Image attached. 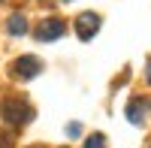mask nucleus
Wrapping results in <instances>:
<instances>
[{"instance_id": "7ed1b4c3", "label": "nucleus", "mask_w": 151, "mask_h": 148, "mask_svg": "<svg viewBox=\"0 0 151 148\" xmlns=\"http://www.w3.org/2000/svg\"><path fill=\"white\" fill-rule=\"evenodd\" d=\"M12 70H15L18 79H33L36 73H42V60L33 57V55H24V57H18L15 64H12Z\"/></svg>"}, {"instance_id": "39448f33", "label": "nucleus", "mask_w": 151, "mask_h": 148, "mask_svg": "<svg viewBox=\"0 0 151 148\" xmlns=\"http://www.w3.org/2000/svg\"><path fill=\"white\" fill-rule=\"evenodd\" d=\"M145 112H148V100H133V103L127 106V121L142 124V121H145Z\"/></svg>"}, {"instance_id": "20e7f679", "label": "nucleus", "mask_w": 151, "mask_h": 148, "mask_svg": "<svg viewBox=\"0 0 151 148\" xmlns=\"http://www.w3.org/2000/svg\"><path fill=\"white\" fill-rule=\"evenodd\" d=\"M64 30H67V24L60 18H48V21H42L40 27H36V40L40 42H52L58 36H64Z\"/></svg>"}, {"instance_id": "423d86ee", "label": "nucleus", "mask_w": 151, "mask_h": 148, "mask_svg": "<svg viewBox=\"0 0 151 148\" xmlns=\"http://www.w3.org/2000/svg\"><path fill=\"white\" fill-rule=\"evenodd\" d=\"M6 30H9L12 36H21V33H27V18H24L21 12L9 15V21H6Z\"/></svg>"}, {"instance_id": "6e6552de", "label": "nucleus", "mask_w": 151, "mask_h": 148, "mask_svg": "<svg viewBox=\"0 0 151 148\" xmlns=\"http://www.w3.org/2000/svg\"><path fill=\"white\" fill-rule=\"evenodd\" d=\"M67 133H70V136H79L82 127H79V124H70V127H67Z\"/></svg>"}, {"instance_id": "9d476101", "label": "nucleus", "mask_w": 151, "mask_h": 148, "mask_svg": "<svg viewBox=\"0 0 151 148\" xmlns=\"http://www.w3.org/2000/svg\"><path fill=\"white\" fill-rule=\"evenodd\" d=\"M64 3H70V0H64Z\"/></svg>"}, {"instance_id": "1a4fd4ad", "label": "nucleus", "mask_w": 151, "mask_h": 148, "mask_svg": "<svg viewBox=\"0 0 151 148\" xmlns=\"http://www.w3.org/2000/svg\"><path fill=\"white\" fill-rule=\"evenodd\" d=\"M148 82H151V64H148Z\"/></svg>"}, {"instance_id": "f03ea898", "label": "nucleus", "mask_w": 151, "mask_h": 148, "mask_svg": "<svg viewBox=\"0 0 151 148\" xmlns=\"http://www.w3.org/2000/svg\"><path fill=\"white\" fill-rule=\"evenodd\" d=\"M97 30H100V15H97V12H82V15L76 18V33H79L82 42L94 40Z\"/></svg>"}, {"instance_id": "0eeeda50", "label": "nucleus", "mask_w": 151, "mask_h": 148, "mask_svg": "<svg viewBox=\"0 0 151 148\" xmlns=\"http://www.w3.org/2000/svg\"><path fill=\"white\" fill-rule=\"evenodd\" d=\"M85 148H106V136L103 133H91V136L85 139Z\"/></svg>"}, {"instance_id": "f257e3e1", "label": "nucleus", "mask_w": 151, "mask_h": 148, "mask_svg": "<svg viewBox=\"0 0 151 148\" xmlns=\"http://www.w3.org/2000/svg\"><path fill=\"white\" fill-rule=\"evenodd\" d=\"M33 118V109L21 100H3V121L12 127H24L27 121Z\"/></svg>"}]
</instances>
